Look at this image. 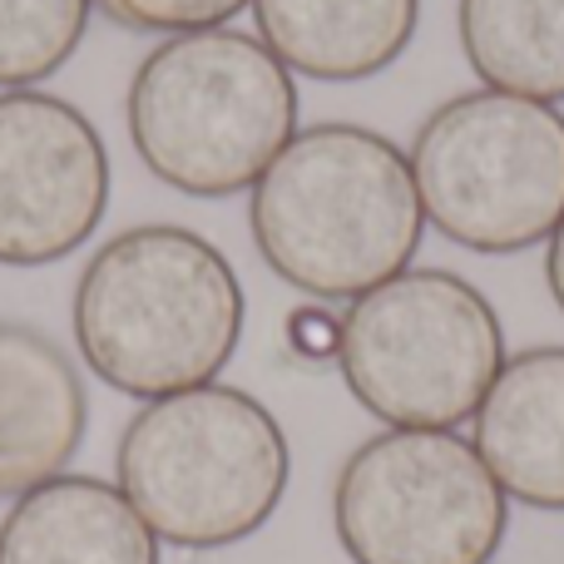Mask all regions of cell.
<instances>
[{
    "label": "cell",
    "instance_id": "6da1fadb",
    "mask_svg": "<svg viewBox=\"0 0 564 564\" xmlns=\"http://www.w3.org/2000/svg\"><path fill=\"white\" fill-rule=\"evenodd\" d=\"M253 248L312 302H351L406 273L426 238L411 159L361 124H307L248 188Z\"/></svg>",
    "mask_w": 564,
    "mask_h": 564
},
{
    "label": "cell",
    "instance_id": "7a4b0ae2",
    "mask_svg": "<svg viewBox=\"0 0 564 564\" xmlns=\"http://www.w3.org/2000/svg\"><path fill=\"white\" fill-rule=\"evenodd\" d=\"M75 347L105 387L159 401L224 377L248 292L218 243L178 224L115 234L75 282Z\"/></svg>",
    "mask_w": 564,
    "mask_h": 564
},
{
    "label": "cell",
    "instance_id": "3957f363",
    "mask_svg": "<svg viewBox=\"0 0 564 564\" xmlns=\"http://www.w3.org/2000/svg\"><path fill=\"white\" fill-rule=\"evenodd\" d=\"M129 144L184 198L248 194L297 134V79L234 25L164 35L129 79Z\"/></svg>",
    "mask_w": 564,
    "mask_h": 564
},
{
    "label": "cell",
    "instance_id": "277c9868",
    "mask_svg": "<svg viewBox=\"0 0 564 564\" xmlns=\"http://www.w3.org/2000/svg\"><path fill=\"white\" fill-rule=\"evenodd\" d=\"M115 476L159 545L228 550L278 516L292 480V446L258 397L208 381L144 401L129 416Z\"/></svg>",
    "mask_w": 564,
    "mask_h": 564
},
{
    "label": "cell",
    "instance_id": "5b68a950",
    "mask_svg": "<svg viewBox=\"0 0 564 564\" xmlns=\"http://www.w3.org/2000/svg\"><path fill=\"white\" fill-rule=\"evenodd\" d=\"M506 367L490 297L446 268H406L341 307L337 371L387 426L456 431Z\"/></svg>",
    "mask_w": 564,
    "mask_h": 564
},
{
    "label": "cell",
    "instance_id": "8992f818",
    "mask_svg": "<svg viewBox=\"0 0 564 564\" xmlns=\"http://www.w3.org/2000/svg\"><path fill=\"white\" fill-rule=\"evenodd\" d=\"M421 214L446 243L486 258L550 243L564 224V115L506 89L431 109L406 149Z\"/></svg>",
    "mask_w": 564,
    "mask_h": 564
},
{
    "label": "cell",
    "instance_id": "52a82bcc",
    "mask_svg": "<svg viewBox=\"0 0 564 564\" xmlns=\"http://www.w3.org/2000/svg\"><path fill=\"white\" fill-rule=\"evenodd\" d=\"M332 530L351 564H490L510 500L466 436L387 426L341 460Z\"/></svg>",
    "mask_w": 564,
    "mask_h": 564
},
{
    "label": "cell",
    "instance_id": "ba28073f",
    "mask_svg": "<svg viewBox=\"0 0 564 564\" xmlns=\"http://www.w3.org/2000/svg\"><path fill=\"white\" fill-rule=\"evenodd\" d=\"M109 149L95 119L45 89H0V263L75 258L109 214Z\"/></svg>",
    "mask_w": 564,
    "mask_h": 564
},
{
    "label": "cell",
    "instance_id": "9c48e42d",
    "mask_svg": "<svg viewBox=\"0 0 564 564\" xmlns=\"http://www.w3.org/2000/svg\"><path fill=\"white\" fill-rule=\"evenodd\" d=\"M89 431L79 361L50 332L0 317V500L65 476Z\"/></svg>",
    "mask_w": 564,
    "mask_h": 564
},
{
    "label": "cell",
    "instance_id": "30bf717a",
    "mask_svg": "<svg viewBox=\"0 0 564 564\" xmlns=\"http://www.w3.org/2000/svg\"><path fill=\"white\" fill-rule=\"evenodd\" d=\"M470 426V446L506 500L564 516V347L506 357Z\"/></svg>",
    "mask_w": 564,
    "mask_h": 564
},
{
    "label": "cell",
    "instance_id": "8fae6325",
    "mask_svg": "<svg viewBox=\"0 0 564 564\" xmlns=\"http://www.w3.org/2000/svg\"><path fill=\"white\" fill-rule=\"evenodd\" d=\"M0 564H159V535L99 476H55L0 520Z\"/></svg>",
    "mask_w": 564,
    "mask_h": 564
},
{
    "label": "cell",
    "instance_id": "7c38bea8",
    "mask_svg": "<svg viewBox=\"0 0 564 564\" xmlns=\"http://www.w3.org/2000/svg\"><path fill=\"white\" fill-rule=\"evenodd\" d=\"M258 40L317 85H357L391 69L416 40L421 0H253Z\"/></svg>",
    "mask_w": 564,
    "mask_h": 564
},
{
    "label": "cell",
    "instance_id": "4fadbf2b",
    "mask_svg": "<svg viewBox=\"0 0 564 564\" xmlns=\"http://www.w3.org/2000/svg\"><path fill=\"white\" fill-rule=\"evenodd\" d=\"M456 35L486 89L564 99V0H460Z\"/></svg>",
    "mask_w": 564,
    "mask_h": 564
},
{
    "label": "cell",
    "instance_id": "5bb4252c",
    "mask_svg": "<svg viewBox=\"0 0 564 564\" xmlns=\"http://www.w3.org/2000/svg\"><path fill=\"white\" fill-rule=\"evenodd\" d=\"M95 0H0V89H35L75 59Z\"/></svg>",
    "mask_w": 564,
    "mask_h": 564
},
{
    "label": "cell",
    "instance_id": "9a60e30c",
    "mask_svg": "<svg viewBox=\"0 0 564 564\" xmlns=\"http://www.w3.org/2000/svg\"><path fill=\"white\" fill-rule=\"evenodd\" d=\"M243 6L253 0H95L115 25L134 30V35H188V30H214L228 25Z\"/></svg>",
    "mask_w": 564,
    "mask_h": 564
},
{
    "label": "cell",
    "instance_id": "2e32d148",
    "mask_svg": "<svg viewBox=\"0 0 564 564\" xmlns=\"http://www.w3.org/2000/svg\"><path fill=\"white\" fill-rule=\"evenodd\" d=\"M341 341V312H332L327 302H302L288 317V347L302 361H337Z\"/></svg>",
    "mask_w": 564,
    "mask_h": 564
},
{
    "label": "cell",
    "instance_id": "e0dca14e",
    "mask_svg": "<svg viewBox=\"0 0 564 564\" xmlns=\"http://www.w3.org/2000/svg\"><path fill=\"white\" fill-rule=\"evenodd\" d=\"M545 282H550L555 307L564 312V224L550 234V243H545Z\"/></svg>",
    "mask_w": 564,
    "mask_h": 564
}]
</instances>
